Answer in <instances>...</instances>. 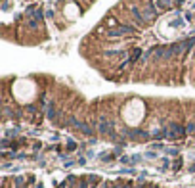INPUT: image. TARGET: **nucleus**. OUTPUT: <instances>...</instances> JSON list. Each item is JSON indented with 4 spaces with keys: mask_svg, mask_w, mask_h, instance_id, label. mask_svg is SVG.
<instances>
[{
    "mask_svg": "<svg viewBox=\"0 0 195 188\" xmlns=\"http://www.w3.org/2000/svg\"><path fill=\"white\" fill-rule=\"evenodd\" d=\"M136 29L128 27V25H119V27H113L107 31V37H122V35H132Z\"/></svg>",
    "mask_w": 195,
    "mask_h": 188,
    "instance_id": "obj_1",
    "label": "nucleus"
},
{
    "mask_svg": "<svg viewBox=\"0 0 195 188\" xmlns=\"http://www.w3.org/2000/svg\"><path fill=\"white\" fill-rule=\"evenodd\" d=\"M191 46H195V39H188V40H184V42H176V44H172V48H174V54H182V52L189 50Z\"/></svg>",
    "mask_w": 195,
    "mask_h": 188,
    "instance_id": "obj_2",
    "label": "nucleus"
},
{
    "mask_svg": "<svg viewBox=\"0 0 195 188\" xmlns=\"http://www.w3.org/2000/svg\"><path fill=\"white\" fill-rule=\"evenodd\" d=\"M165 135L168 136V138H178V136H182L184 135V127H180V125H168V129L165 131Z\"/></svg>",
    "mask_w": 195,
    "mask_h": 188,
    "instance_id": "obj_3",
    "label": "nucleus"
},
{
    "mask_svg": "<svg viewBox=\"0 0 195 188\" xmlns=\"http://www.w3.org/2000/svg\"><path fill=\"white\" fill-rule=\"evenodd\" d=\"M100 131L103 132V135H109L111 138H115V132H113V125L109 123L107 119H101V121H100Z\"/></svg>",
    "mask_w": 195,
    "mask_h": 188,
    "instance_id": "obj_4",
    "label": "nucleus"
},
{
    "mask_svg": "<svg viewBox=\"0 0 195 188\" xmlns=\"http://www.w3.org/2000/svg\"><path fill=\"white\" fill-rule=\"evenodd\" d=\"M142 16H144V21H151V19H155L157 12L153 10V6H145V8H142Z\"/></svg>",
    "mask_w": 195,
    "mask_h": 188,
    "instance_id": "obj_5",
    "label": "nucleus"
},
{
    "mask_svg": "<svg viewBox=\"0 0 195 188\" xmlns=\"http://www.w3.org/2000/svg\"><path fill=\"white\" fill-rule=\"evenodd\" d=\"M27 14H29V16H33V17H34V21H40V19H42V12H40L38 8H34V6L27 10Z\"/></svg>",
    "mask_w": 195,
    "mask_h": 188,
    "instance_id": "obj_6",
    "label": "nucleus"
},
{
    "mask_svg": "<svg viewBox=\"0 0 195 188\" xmlns=\"http://www.w3.org/2000/svg\"><path fill=\"white\" fill-rule=\"evenodd\" d=\"M44 104H46V115H48L50 119H54V117H55V109H54V104H52V102H46V100H44Z\"/></svg>",
    "mask_w": 195,
    "mask_h": 188,
    "instance_id": "obj_7",
    "label": "nucleus"
},
{
    "mask_svg": "<svg viewBox=\"0 0 195 188\" xmlns=\"http://www.w3.org/2000/svg\"><path fill=\"white\" fill-rule=\"evenodd\" d=\"M172 6V0H157V8L159 10H166Z\"/></svg>",
    "mask_w": 195,
    "mask_h": 188,
    "instance_id": "obj_8",
    "label": "nucleus"
},
{
    "mask_svg": "<svg viewBox=\"0 0 195 188\" xmlns=\"http://www.w3.org/2000/svg\"><path fill=\"white\" fill-rule=\"evenodd\" d=\"M140 54H142L140 50H134V52H132V58H130V62H136L138 58H140Z\"/></svg>",
    "mask_w": 195,
    "mask_h": 188,
    "instance_id": "obj_9",
    "label": "nucleus"
},
{
    "mask_svg": "<svg viewBox=\"0 0 195 188\" xmlns=\"http://www.w3.org/2000/svg\"><path fill=\"white\" fill-rule=\"evenodd\" d=\"M78 188H88V186H86V182H80V184H78Z\"/></svg>",
    "mask_w": 195,
    "mask_h": 188,
    "instance_id": "obj_10",
    "label": "nucleus"
},
{
    "mask_svg": "<svg viewBox=\"0 0 195 188\" xmlns=\"http://www.w3.org/2000/svg\"><path fill=\"white\" fill-rule=\"evenodd\" d=\"M103 188H117V186H115V184H109V186H103Z\"/></svg>",
    "mask_w": 195,
    "mask_h": 188,
    "instance_id": "obj_11",
    "label": "nucleus"
},
{
    "mask_svg": "<svg viewBox=\"0 0 195 188\" xmlns=\"http://www.w3.org/2000/svg\"><path fill=\"white\" fill-rule=\"evenodd\" d=\"M122 188H132V184H124V186H122Z\"/></svg>",
    "mask_w": 195,
    "mask_h": 188,
    "instance_id": "obj_12",
    "label": "nucleus"
},
{
    "mask_svg": "<svg viewBox=\"0 0 195 188\" xmlns=\"http://www.w3.org/2000/svg\"><path fill=\"white\" fill-rule=\"evenodd\" d=\"M176 2H180V4H182V2H186V0H176Z\"/></svg>",
    "mask_w": 195,
    "mask_h": 188,
    "instance_id": "obj_13",
    "label": "nucleus"
}]
</instances>
